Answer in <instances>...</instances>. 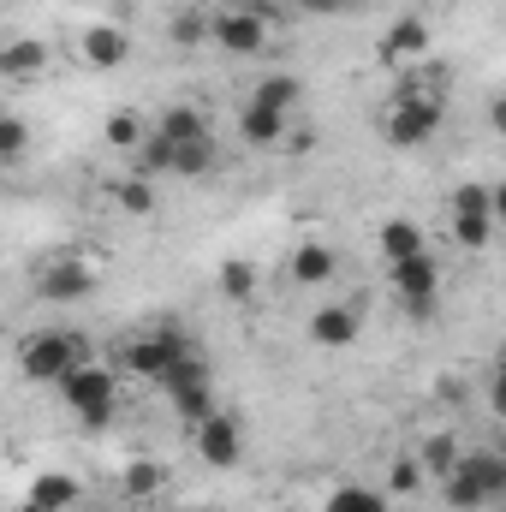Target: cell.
I'll return each mask as SVG.
<instances>
[{"instance_id": "1", "label": "cell", "mask_w": 506, "mask_h": 512, "mask_svg": "<svg viewBox=\"0 0 506 512\" xmlns=\"http://www.w3.org/2000/svg\"><path fill=\"white\" fill-rule=\"evenodd\" d=\"M441 120H447V114H441V90L405 78L399 96L381 108V137H387L393 149H423V143L441 131Z\"/></svg>"}, {"instance_id": "2", "label": "cell", "mask_w": 506, "mask_h": 512, "mask_svg": "<svg viewBox=\"0 0 506 512\" xmlns=\"http://www.w3.org/2000/svg\"><path fill=\"white\" fill-rule=\"evenodd\" d=\"M54 387L66 393V405H72V417H78L84 429H108V423H114V411H120V370H114V364H102V358L72 364Z\"/></svg>"}, {"instance_id": "3", "label": "cell", "mask_w": 506, "mask_h": 512, "mask_svg": "<svg viewBox=\"0 0 506 512\" xmlns=\"http://www.w3.org/2000/svg\"><path fill=\"white\" fill-rule=\"evenodd\" d=\"M84 358H96V352H90V334H78V328H36L18 340V376L24 382H60Z\"/></svg>"}, {"instance_id": "4", "label": "cell", "mask_w": 506, "mask_h": 512, "mask_svg": "<svg viewBox=\"0 0 506 512\" xmlns=\"http://www.w3.org/2000/svg\"><path fill=\"white\" fill-rule=\"evenodd\" d=\"M441 495H447L453 512H477V507H489V501H501L506 495V459L495 447L459 453V465L441 477Z\"/></svg>"}, {"instance_id": "5", "label": "cell", "mask_w": 506, "mask_h": 512, "mask_svg": "<svg viewBox=\"0 0 506 512\" xmlns=\"http://www.w3.org/2000/svg\"><path fill=\"white\" fill-rule=\"evenodd\" d=\"M30 292H36L42 304H78V298L96 292V262H90L84 251L42 256V262L30 268Z\"/></svg>"}, {"instance_id": "6", "label": "cell", "mask_w": 506, "mask_h": 512, "mask_svg": "<svg viewBox=\"0 0 506 512\" xmlns=\"http://www.w3.org/2000/svg\"><path fill=\"white\" fill-rule=\"evenodd\" d=\"M185 352H197V346H191V340L167 322V328H155V334H137V340H126L114 370H126V376H137V382H161V376H167Z\"/></svg>"}, {"instance_id": "7", "label": "cell", "mask_w": 506, "mask_h": 512, "mask_svg": "<svg viewBox=\"0 0 506 512\" xmlns=\"http://www.w3.org/2000/svg\"><path fill=\"white\" fill-rule=\"evenodd\" d=\"M155 387L173 399V411H179L185 423H197V417H209V411L221 405V399H215V376H209V364H203L197 352H185Z\"/></svg>"}, {"instance_id": "8", "label": "cell", "mask_w": 506, "mask_h": 512, "mask_svg": "<svg viewBox=\"0 0 506 512\" xmlns=\"http://www.w3.org/2000/svg\"><path fill=\"white\" fill-rule=\"evenodd\" d=\"M191 447H197V459H203L209 471H233V465L245 459V423L215 405L209 417L191 423Z\"/></svg>"}, {"instance_id": "9", "label": "cell", "mask_w": 506, "mask_h": 512, "mask_svg": "<svg viewBox=\"0 0 506 512\" xmlns=\"http://www.w3.org/2000/svg\"><path fill=\"white\" fill-rule=\"evenodd\" d=\"M209 42L221 54L256 60V54H268V18L256 6H221V12H209Z\"/></svg>"}, {"instance_id": "10", "label": "cell", "mask_w": 506, "mask_h": 512, "mask_svg": "<svg viewBox=\"0 0 506 512\" xmlns=\"http://www.w3.org/2000/svg\"><path fill=\"white\" fill-rule=\"evenodd\" d=\"M387 280H393V298L405 304V316H435V298H441V262L423 256H405V262H387Z\"/></svg>"}, {"instance_id": "11", "label": "cell", "mask_w": 506, "mask_h": 512, "mask_svg": "<svg viewBox=\"0 0 506 512\" xmlns=\"http://www.w3.org/2000/svg\"><path fill=\"white\" fill-rule=\"evenodd\" d=\"M304 334H310V346H316V352H352V346H358V334H364V310H358V298L316 304V310H310V322H304Z\"/></svg>"}, {"instance_id": "12", "label": "cell", "mask_w": 506, "mask_h": 512, "mask_svg": "<svg viewBox=\"0 0 506 512\" xmlns=\"http://www.w3.org/2000/svg\"><path fill=\"white\" fill-rule=\"evenodd\" d=\"M78 60H84L90 72L126 66L131 60V30H120V24H84V30H78Z\"/></svg>"}, {"instance_id": "13", "label": "cell", "mask_w": 506, "mask_h": 512, "mask_svg": "<svg viewBox=\"0 0 506 512\" xmlns=\"http://www.w3.org/2000/svg\"><path fill=\"white\" fill-rule=\"evenodd\" d=\"M429 54V18H393L387 24V36H381V48H376V60L381 66H417Z\"/></svg>"}, {"instance_id": "14", "label": "cell", "mask_w": 506, "mask_h": 512, "mask_svg": "<svg viewBox=\"0 0 506 512\" xmlns=\"http://www.w3.org/2000/svg\"><path fill=\"white\" fill-rule=\"evenodd\" d=\"M48 72V42L42 36H12L0 42V78L6 84H36Z\"/></svg>"}, {"instance_id": "15", "label": "cell", "mask_w": 506, "mask_h": 512, "mask_svg": "<svg viewBox=\"0 0 506 512\" xmlns=\"http://www.w3.org/2000/svg\"><path fill=\"white\" fill-rule=\"evenodd\" d=\"M334 274H340V256H334V245L304 239V245L292 251V280H298V286H328Z\"/></svg>"}, {"instance_id": "16", "label": "cell", "mask_w": 506, "mask_h": 512, "mask_svg": "<svg viewBox=\"0 0 506 512\" xmlns=\"http://www.w3.org/2000/svg\"><path fill=\"white\" fill-rule=\"evenodd\" d=\"M149 131H155V137H167V143H197V137H215V131H209V120H203V108H191V102L161 108Z\"/></svg>"}, {"instance_id": "17", "label": "cell", "mask_w": 506, "mask_h": 512, "mask_svg": "<svg viewBox=\"0 0 506 512\" xmlns=\"http://www.w3.org/2000/svg\"><path fill=\"white\" fill-rule=\"evenodd\" d=\"M251 102L256 108H268V114H298V102H304V84L292 78V72H268V78H256V90H251Z\"/></svg>"}, {"instance_id": "18", "label": "cell", "mask_w": 506, "mask_h": 512, "mask_svg": "<svg viewBox=\"0 0 506 512\" xmlns=\"http://www.w3.org/2000/svg\"><path fill=\"white\" fill-rule=\"evenodd\" d=\"M72 507H78V483H72L66 471H42V477L30 483L24 512H72Z\"/></svg>"}, {"instance_id": "19", "label": "cell", "mask_w": 506, "mask_h": 512, "mask_svg": "<svg viewBox=\"0 0 506 512\" xmlns=\"http://www.w3.org/2000/svg\"><path fill=\"white\" fill-rule=\"evenodd\" d=\"M376 245H381V256H387V262H405V256H423V251H429V239H423V227H417L411 215H393V221H381Z\"/></svg>"}, {"instance_id": "20", "label": "cell", "mask_w": 506, "mask_h": 512, "mask_svg": "<svg viewBox=\"0 0 506 512\" xmlns=\"http://www.w3.org/2000/svg\"><path fill=\"white\" fill-rule=\"evenodd\" d=\"M239 137H245V149H280V137H286V114H268V108L245 102V108H239Z\"/></svg>"}, {"instance_id": "21", "label": "cell", "mask_w": 506, "mask_h": 512, "mask_svg": "<svg viewBox=\"0 0 506 512\" xmlns=\"http://www.w3.org/2000/svg\"><path fill=\"white\" fill-rule=\"evenodd\" d=\"M221 167V143L215 137H197V143H173V179H203V173H215Z\"/></svg>"}, {"instance_id": "22", "label": "cell", "mask_w": 506, "mask_h": 512, "mask_svg": "<svg viewBox=\"0 0 506 512\" xmlns=\"http://www.w3.org/2000/svg\"><path fill=\"white\" fill-rule=\"evenodd\" d=\"M322 512H393V501L381 489H364V483H334L322 495Z\"/></svg>"}, {"instance_id": "23", "label": "cell", "mask_w": 506, "mask_h": 512, "mask_svg": "<svg viewBox=\"0 0 506 512\" xmlns=\"http://www.w3.org/2000/svg\"><path fill=\"white\" fill-rule=\"evenodd\" d=\"M102 137H108V149H120V155L131 161V149L149 137V120H143L137 108H114V114H108V126H102Z\"/></svg>"}, {"instance_id": "24", "label": "cell", "mask_w": 506, "mask_h": 512, "mask_svg": "<svg viewBox=\"0 0 506 512\" xmlns=\"http://www.w3.org/2000/svg\"><path fill=\"white\" fill-rule=\"evenodd\" d=\"M215 280H221V298H227V304H251L256 298V262L251 256H227Z\"/></svg>"}, {"instance_id": "25", "label": "cell", "mask_w": 506, "mask_h": 512, "mask_svg": "<svg viewBox=\"0 0 506 512\" xmlns=\"http://www.w3.org/2000/svg\"><path fill=\"white\" fill-rule=\"evenodd\" d=\"M161 483H167V471H161L155 459H131L126 471H120V495H126V501H149V495H161Z\"/></svg>"}, {"instance_id": "26", "label": "cell", "mask_w": 506, "mask_h": 512, "mask_svg": "<svg viewBox=\"0 0 506 512\" xmlns=\"http://www.w3.org/2000/svg\"><path fill=\"white\" fill-rule=\"evenodd\" d=\"M417 465H423V471H435V477H447V471L459 465V435H453V429H435V435L423 441Z\"/></svg>"}, {"instance_id": "27", "label": "cell", "mask_w": 506, "mask_h": 512, "mask_svg": "<svg viewBox=\"0 0 506 512\" xmlns=\"http://www.w3.org/2000/svg\"><path fill=\"white\" fill-rule=\"evenodd\" d=\"M108 197H114L126 215H155V185H149V179H137V173L114 179V185H108Z\"/></svg>"}, {"instance_id": "28", "label": "cell", "mask_w": 506, "mask_h": 512, "mask_svg": "<svg viewBox=\"0 0 506 512\" xmlns=\"http://www.w3.org/2000/svg\"><path fill=\"white\" fill-rule=\"evenodd\" d=\"M453 239H459L465 251H489V239H495V215H453Z\"/></svg>"}, {"instance_id": "29", "label": "cell", "mask_w": 506, "mask_h": 512, "mask_svg": "<svg viewBox=\"0 0 506 512\" xmlns=\"http://www.w3.org/2000/svg\"><path fill=\"white\" fill-rule=\"evenodd\" d=\"M423 477H429V471H423L411 453H399V459H393V471H387V489H381V495H417V489H423Z\"/></svg>"}, {"instance_id": "30", "label": "cell", "mask_w": 506, "mask_h": 512, "mask_svg": "<svg viewBox=\"0 0 506 512\" xmlns=\"http://www.w3.org/2000/svg\"><path fill=\"white\" fill-rule=\"evenodd\" d=\"M24 149H30V126L18 114H0V167H12Z\"/></svg>"}, {"instance_id": "31", "label": "cell", "mask_w": 506, "mask_h": 512, "mask_svg": "<svg viewBox=\"0 0 506 512\" xmlns=\"http://www.w3.org/2000/svg\"><path fill=\"white\" fill-rule=\"evenodd\" d=\"M173 42H185V48L191 42H209V12H179L173 18Z\"/></svg>"}, {"instance_id": "32", "label": "cell", "mask_w": 506, "mask_h": 512, "mask_svg": "<svg viewBox=\"0 0 506 512\" xmlns=\"http://www.w3.org/2000/svg\"><path fill=\"white\" fill-rule=\"evenodd\" d=\"M358 0H292V12L298 18H346Z\"/></svg>"}, {"instance_id": "33", "label": "cell", "mask_w": 506, "mask_h": 512, "mask_svg": "<svg viewBox=\"0 0 506 512\" xmlns=\"http://www.w3.org/2000/svg\"><path fill=\"white\" fill-rule=\"evenodd\" d=\"M72 512H78V507H72Z\"/></svg>"}]
</instances>
